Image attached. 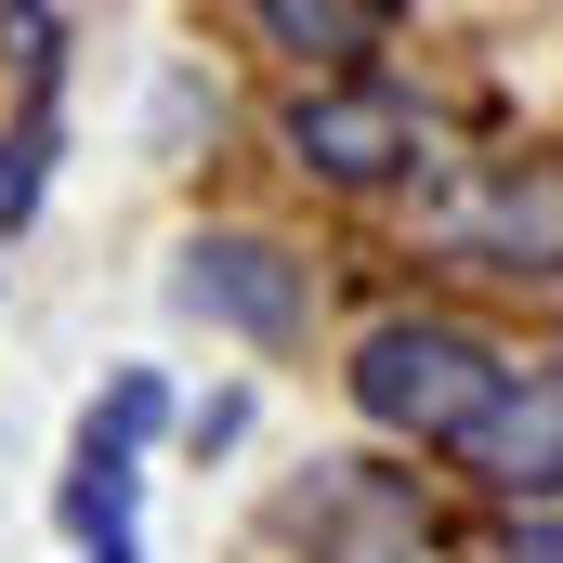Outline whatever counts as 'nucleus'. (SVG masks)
I'll return each mask as SVG.
<instances>
[{
	"mask_svg": "<svg viewBox=\"0 0 563 563\" xmlns=\"http://www.w3.org/2000/svg\"><path fill=\"white\" fill-rule=\"evenodd\" d=\"M498 380H511V354L485 328H459V314H380L354 341V407L380 432H407V445H459L498 407Z\"/></svg>",
	"mask_w": 563,
	"mask_h": 563,
	"instance_id": "obj_1",
	"label": "nucleus"
},
{
	"mask_svg": "<svg viewBox=\"0 0 563 563\" xmlns=\"http://www.w3.org/2000/svg\"><path fill=\"white\" fill-rule=\"evenodd\" d=\"M288 157H301L314 184L367 197V184L420 170V106H407L394 79H328V92H301V106H288Z\"/></svg>",
	"mask_w": 563,
	"mask_h": 563,
	"instance_id": "obj_2",
	"label": "nucleus"
},
{
	"mask_svg": "<svg viewBox=\"0 0 563 563\" xmlns=\"http://www.w3.org/2000/svg\"><path fill=\"white\" fill-rule=\"evenodd\" d=\"M170 420V380L157 367H119V394L79 420V472H66V538L79 551H119L132 538V485H144V432Z\"/></svg>",
	"mask_w": 563,
	"mask_h": 563,
	"instance_id": "obj_3",
	"label": "nucleus"
},
{
	"mask_svg": "<svg viewBox=\"0 0 563 563\" xmlns=\"http://www.w3.org/2000/svg\"><path fill=\"white\" fill-rule=\"evenodd\" d=\"M445 250L472 276H563V157H511L445 210Z\"/></svg>",
	"mask_w": 563,
	"mask_h": 563,
	"instance_id": "obj_4",
	"label": "nucleus"
},
{
	"mask_svg": "<svg viewBox=\"0 0 563 563\" xmlns=\"http://www.w3.org/2000/svg\"><path fill=\"white\" fill-rule=\"evenodd\" d=\"M170 301L210 314V328H236V341H288V328H301V263H288L276 236L223 223V236H197V250L170 263Z\"/></svg>",
	"mask_w": 563,
	"mask_h": 563,
	"instance_id": "obj_5",
	"label": "nucleus"
},
{
	"mask_svg": "<svg viewBox=\"0 0 563 563\" xmlns=\"http://www.w3.org/2000/svg\"><path fill=\"white\" fill-rule=\"evenodd\" d=\"M459 472L485 498H563V354L498 380V407L459 432Z\"/></svg>",
	"mask_w": 563,
	"mask_h": 563,
	"instance_id": "obj_6",
	"label": "nucleus"
},
{
	"mask_svg": "<svg viewBox=\"0 0 563 563\" xmlns=\"http://www.w3.org/2000/svg\"><path fill=\"white\" fill-rule=\"evenodd\" d=\"M380 0H263V40H288V53H380Z\"/></svg>",
	"mask_w": 563,
	"mask_h": 563,
	"instance_id": "obj_7",
	"label": "nucleus"
},
{
	"mask_svg": "<svg viewBox=\"0 0 563 563\" xmlns=\"http://www.w3.org/2000/svg\"><path fill=\"white\" fill-rule=\"evenodd\" d=\"M40 184H53V106H40V119H26V132L0 144V236H13V223H26V210H40Z\"/></svg>",
	"mask_w": 563,
	"mask_h": 563,
	"instance_id": "obj_8",
	"label": "nucleus"
},
{
	"mask_svg": "<svg viewBox=\"0 0 563 563\" xmlns=\"http://www.w3.org/2000/svg\"><path fill=\"white\" fill-rule=\"evenodd\" d=\"M498 563H563V525H551V511H538V525H511V538H498Z\"/></svg>",
	"mask_w": 563,
	"mask_h": 563,
	"instance_id": "obj_9",
	"label": "nucleus"
},
{
	"mask_svg": "<svg viewBox=\"0 0 563 563\" xmlns=\"http://www.w3.org/2000/svg\"><path fill=\"white\" fill-rule=\"evenodd\" d=\"M92 563H144V551H132V538H119V551H92Z\"/></svg>",
	"mask_w": 563,
	"mask_h": 563,
	"instance_id": "obj_10",
	"label": "nucleus"
}]
</instances>
